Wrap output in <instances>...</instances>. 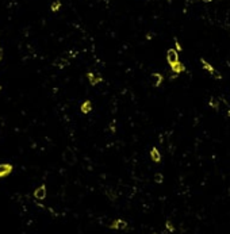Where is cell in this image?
Listing matches in <instances>:
<instances>
[{"label": "cell", "mask_w": 230, "mask_h": 234, "mask_svg": "<svg viewBox=\"0 0 230 234\" xmlns=\"http://www.w3.org/2000/svg\"><path fill=\"white\" fill-rule=\"evenodd\" d=\"M80 111H81L83 114H88V112H91V111H92V103L89 102V100L83 102V104L80 106Z\"/></svg>", "instance_id": "9"}, {"label": "cell", "mask_w": 230, "mask_h": 234, "mask_svg": "<svg viewBox=\"0 0 230 234\" xmlns=\"http://www.w3.org/2000/svg\"><path fill=\"white\" fill-rule=\"evenodd\" d=\"M152 80H153V85H154V87H160L161 83H163L164 77L161 73H153V75H152Z\"/></svg>", "instance_id": "10"}, {"label": "cell", "mask_w": 230, "mask_h": 234, "mask_svg": "<svg viewBox=\"0 0 230 234\" xmlns=\"http://www.w3.org/2000/svg\"><path fill=\"white\" fill-rule=\"evenodd\" d=\"M203 1H212V0H203Z\"/></svg>", "instance_id": "21"}, {"label": "cell", "mask_w": 230, "mask_h": 234, "mask_svg": "<svg viewBox=\"0 0 230 234\" xmlns=\"http://www.w3.org/2000/svg\"><path fill=\"white\" fill-rule=\"evenodd\" d=\"M226 23H227V26H230V11L227 12V16H226Z\"/></svg>", "instance_id": "18"}, {"label": "cell", "mask_w": 230, "mask_h": 234, "mask_svg": "<svg viewBox=\"0 0 230 234\" xmlns=\"http://www.w3.org/2000/svg\"><path fill=\"white\" fill-rule=\"evenodd\" d=\"M150 158L154 161V163H160L161 161V154H160V152L157 148H153L150 150Z\"/></svg>", "instance_id": "11"}, {"label": "cell", "mask_w": 230, "mask_h": 234, "mask_svg": "<svg viewBox=\"0 0 230 234\" xmlns=\"http://www.w3.org/2000/svg\"><path fill=\"white\" fill-rule=\"evenodd\" d=\"M210 106H211L212 108H215V110H218V100H217V99H214V97H211V99H210Z\"/></svg>", "instance_id": "14"}, {"label": "cell", "mask_w": 230, "mask_h": 234, "mask_svg": "<svg viewBox=\"0 0 230 234\" xmlns=\"http://www.w3.org/2000/svg\"><path fill=\"white\" fill-rule=\"evenodd\" d=\"M175 46H176V49H175L176 52H182V45L179 44V41L177 39H175Z\"/></svg>", "instance_id": "17"}, {"label": "cell", "mask_w": 230, "mask_h": 234, "mask_svg": "<svg viewBox=\"0 0 230 234\" xmlns=\"http://www.w3.org/2000/svg\"><path fill=\"white\" fill-rule=\"evenodd\" d=\"M1 58H3V49L0 48V61H1Z\"/></svg>", "instance_id": "19"}, {"label": "cell", "mask_w": 230, "mask_h": 234, "mask_svg": "<svg viewBox=\"0 0 230 234\" xmlns=\"http://www.w3.org/2000/svg\"><path fill=\"white\" fill-rule=\"evenodd\" d=\"M60 8H61V1H60V0H56V1H53V3H52V5H50L52 12H57V11H60Z\"/></svg>", "instance_id": "12"}, {"label": "cell", "mask_w": 230, "mask_h": 234, "mask_svg": "<svg viewBox=\"0 0 230 234\" xmlns=\"http://www.w3.org/2000/svg\"><path fill=\"white\" fill-rule=\"evenodd\" d=\"M153 234H157V233H153Z\"/></svg>", "instance_id": "23"}, {"label": "cell", "mask_w": 230, "mask_h": 234, "mask_svg": "<svg viewBox=\"0 0 230 234\" xmlns=\"http://www.w3.org/2000/svg\"><path fill=\"white\" fill-rule=\"evenodd\" d=\"M227 115H229V116H230V110H229V111H227Z\"/></svg>", "instance_id": "20"}, {"label": "cell", "mask_w": 230, "mask_h": 234, "mask_svg": "<svg viewBox=\"0 0 230 234\" xmlns=\"http://www.w3.org/2000/svg\"><path fill=\"white\" fill-rule=\"evenodd\" d=\"M154 180H156V183H163V181H164V176L161 175V173H156V175H154Z\"/></svg>", "instance_id": "15"}, {"label": "cell", "mask_w": 230, "mask_h": 234, "mask_svg": "<svg viewBox=\"0 0 230 234\" xmlns=\"http://www.w3.org/2000/svg\"><path fill=\"white\" fill-rule=\"evenodd\" d=\"M64 160L67 161L68 164H73L75 163V160H76V154H75V152L72 149H67L65 152H64Z\"/></svg>", "instance_id": "7"}, {"label": "cell", "mask_w": 230, "mask_h": 234, "mask_svg": "<svg viewBox=\"0 0 230 234\" xmlns=\"http://www.w3.org/2000/svg\"><path fill=\"white\" fill-rule=\"evenodd\" d=\"M34 198L38 199V200H44V199L46 198V186H45V184L39 186L35 191H34Z\"/></svg>", "instance_id": "6"}, {"label": "cell", "mask_w": 230, "mask_h": 234, "mask_svg": "<svg viewBox=\"0 0 230 234\" xmlns=\"http://www.w3.org/2000/svg\"><path fill=\"white\" fill-rule=\"evenodd\" d=\"M87 77H88V81L91 85H97L103 81L102 76L96 75V73H93V72H88V73H87Z\"/></svg>", "instance_id": "2"}, {"label": "cell", "mask_w": 230, "mask_h": 234, "mask_svg": "<svg viewBox=\"0 0 230 234\" xmlns=\"http://www.w3.org/2000/svg\"><path fill=\"white\" fill-rule=\"evenodd\" d=\"M0 89H1V85H0Z\"/></svg>", "instance_id": "22"}, {"label": "cell", "mask_w": 230, "mask_h": 234, "mask_svg": "<svg viewBox=\"0 0 230 234\" xmlns=\"http://www.w3.org/2000/svg\"><path fill=\"white\" fill-rule=\"evenodd\" d=\"M171 69H172V72L173 73H182V72H184L186 71V66L183 65L182 62H175V64H172L171 65Z\"/></svg>", "instance_id": "8"}, {"label": "cell", "mask_w": 230, "mask_h": 234, "mask_svg": "<svg viewBox=\"0 0 230 234\" xmlns=\"http://www.w3.org/2000/svg\"><path fill=\"white\" fill-rule=\"evenodd\" d=\"M56 65H57L58 68H64L65 65H68V61H67V60H64V58H61V60H57Z\"/></svg>", "instance_id": "13"}, {"label": "cell", "mask_w": 230, "mask_h": 234, "mask_svg": "<svg viewBox=\"0 0 230 234\" xmlns=\"http://www.w3.org/2000/svg\"><path fill=\"white\" fill-rule=\"evenodd\" d=\"M110 227L114 230H123L127 227V222L123 221V219H120V218H118V219H115V221L111 223Z\"/></svg>", "instance_id": "5"}, {"label": "cell", "mask_w": 230, "mask_h": 234, "mask_svg": "<svg viewBox=\"0 0 230 234\" xmlns=\"http://www.w3.org/2000/svg\"><path fill=\"white\" fill-rule=\"evenodd\" d=\"M12 164H8V163H4V164H0V179L1 177H5L8 176L10 173L12 172Z\"/></svg>", "instance_id": "3"}, {"label": "cell", "mask_w": 230, "mask_h": 234, "mask_svg": "<svg viewBox=\"0 0 230 234\" xmlns=\"http://www.w3.org/2000/svg\"><path fill=\"white\" fill-rule=\"evenodd\" d=\"M200 62H202V66H203L204 71H207L208 73H210V75L215 76L217 79H221V75H219V73H218V72L215 71L214 68H212V65H210V64H208V62L206 61V60H203V58H202V60H200Z\"/></svg>", "instance_id": "1"}, {"label": "cell", "mask_w": 230, "mask_h": 234, "mask_svg": "<svg viewBox=\"0 0 230 234\" xmlns=\"http://www.w3.org/2000/svg\"><path fill=\"white\" fill-rule=\"evenodd\" d=\"M165 226H167V230H168V231H175V227H173L172 222L167 221V223H165Z\"/></svg>", "instance_id": "16"}, {"label": "cell", "mask_w": 230, "mask_h": 234, "mask_svg": "<svg viewBox=\"0 0 230 234\" xmlns=\"http://www.w3.org/2000/svg\"><path fill=\"white\" fill-rule=\"evenodd\" d=\"M167 61H168L169 65H172V64L179 61V54H177V52L175 49H169L167 52Z\"/></svg>", "instance_id": "4"}]
</instances>
